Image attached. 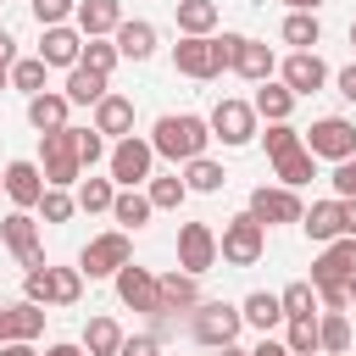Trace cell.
<instances>
[{
    "label": "cell",
    "mask_w": 356,
    "mask_h": 356,
    "mask_svg": "<svg viewBox=\"0 0 356 356\" xmlns=\"http://www.w3.org/2000/svg\"><path fill=\"white\" fill-rule=\"evenodd\" d=\"M250 356H289V345H284V339H267V334H261V345H256Z\"/></svg>",
    "instance_id": "51"
},
{
    "label": "cell",
    "mask_w": 356,
    "mask_h": 356,
    "mask_svg": "<svg viewBox=\"0 0 356 356\" xmlns=\"http://www.w3.org/2000/svg\"><path fill=\"white\" fill-rule=\"evenodd\" d=\"M89 128L106 134V139H128V134H134V100L106 89V95L95 100V122H89Z\"/></svg>",
    "instance_id": "21"
},
{
    "label": "cell",
    "mask_w": 356,
    "mask_h": 356,
    "mask_svg": "<svg viewBox=\"0 0 356 356\" xmlns=\"http://www.w3.org/2000/svg\"><path fill=\"white\" fill-rule=\"evenodd\" d=\"M33 211H39V217L56 228V222H67V217L78 211V200H72L67 189H50V184H44V195H39V206H33Z\"/></svg>",
    "instance_id": "42"
},
{
    "label": "cell",
    "mask_w": 356,
    "mask_h": 356,
    "mask_svg": "<svg viewBox=\"0 0 356 356\" xmlns=\"http://www.w3.org/2000/svg\"><path fill=\"white\" fill-rule=\"evenodd\" d=\"M178 267L195 273V278L217 267V228L211 222H184L178 228Z\"/></svg>",
    "instance_id": "15"
},
{
    "label": "cell",
    "mask_w": 356,
    "mask_h": 356,
    "mask_svg": "<svg viewBox=\"0 0 356 356\" xmlns=\"http://www.w3.org/2000/svg\"><path fill=\"white\" fill-rule=\"evenodd\" d=\"M39 356H89V350H83V345H67V339H61V345H50V350H39Z\"/></svg>",
    "instance_id": "53"
},
{
    "label": "cell",
    "mask_w": 356,
    "mask_h": 356,
    "mask_svg": "<svg viewBox=\"0 0 356 356\" xmlns=\"http://www.w3.org/2000/svg\"><path fill=\"white\" fill-rule=\"evenodd\" d=\"M345 234H356V200H345Z\"/></svg>",
    "instance_id": "54"
},
{
    "label": "cell",
    "mask_w": 356,
    "mask_h": 356,
    "mask_svg": "<svg viewBox=\"0 0 356 356\" xmlns=\"http://www.w3.org/2000/svg\"><path fill=\"white\" fill-rule=\"evenodd\" d=\"M117 22H122V0H78V11H72V28L83 39H111Z\"/></svg>",
    "instance_id": "23"
},
{
    "label": "cell",
    "mask_w": 356,
    "mask_h": 356,
    "mask_svg": "<svg viewBox=\"0 0 356 356\" xmlns=\"http://www.w3.org/2000/svg\"><path fill=\"white\" fill-rule=\"evenodd\" d=\"M300 228H306L312 245L339 239V234H345V200H339V195H334V200H312V211H300Z\"/></svg>",
    "instance_id": "22"
},
{
    "label": "cell",
    "mask_w": 356,
    "mask_h": 356,
    "mask_svg": "<svg viewBox=\"0 0 356 356\" xmlns=\"http://www.w3.org/2000/svg\"><path fill=\"white\" fill-rule=\"evenodd\" d=\"M111 44H117L122 61H150V56H156V22H145V17H122V22L111 28Z\"/></svg>",
    "instance_id": "19"
},
{
    "label": "cell",
    "mask_w": 356,
    "mask_h": 356,
    "mask_svg": "<svg viewBox=\"0 0 356 356\" xmlns=\"http://www.w3.org/2000/svg\"><path fill=\"white\" fill-rule=\"evenodd\" d=\"M150 211H156V206H150V195H139V189H117V195H111V217H117L122 228H145Z\"/></svg>",
    "instance_id": "36"
},
{
    "label": "cell",
    "mask_w": 356,
    "mask_h": 356,
    "mask_svg": "<svg viewBox=\"0 0 356 356\" xmlns=\"http://www.w3.org/2000/svg\"><path fill=\"white\" fill-rule=\"evenodd\" d=\"M345 289H350V300H356V273H350V284H345Z\"/></svg>",
    "instance_id": "57"
},
{
    "label": "cell",
    "mask_w": 356,
    "mask_h": 356,
    "mask_svg": "<svg viewBox=\"0 0 356 356\" xmlns=\"http://www.w3.org/2000/svg\"><path fill=\"white\" fill-rule=\"evenodd\" d=\"M217 39H222V56H228V72H239L245 83L273 78V67H278L273 44H261V39H250V33H217Z\"/></svg>",
    "instance_id": "8"
},
{
    "label": "cell",
    "mask_w": 356,
    "mask_h": 356,
    "mask_svg": "<svg viewBox=\"0 0 356 356\" xmlns=\"http://www.w3.org/2000/svg\"><path fill=\"white\" fill-rule=\"evenodd\" d=\"M273 172H278V184H284V189H306V184L317 178V156H312L306 145H295V150L273 156Z\"/></svg>",
    "instance_id": "28"
},
{
    "label": "cell",
    "mask_w": 356,
    "mask_h": 356,
    "mask_svg": "<svg viewBox=\"0 0 356 356\" xmlns=\"http://www.w3.org/2000/svg\"><path fill=\"white\" fill-rule=\"evenodd\" d=\"M317 350L323 356H345L350 350V317L345 312H323L317 317Z\"/></svg>",
    "instance_id": "34"
},
{
    "label": "cell",
    "mask_w": 356,
    "mask_h": 356,
    "mask_svg": "<svg viewBox=\"0 0 356 356\" xmlns=\"http://www.w3.org/2000/svg\"><path fill=\"white\" fill-rule=\"evenodd\" d=\"M0 356H39L28 339H0Z\"/></svg>",
    "instance_id": "50"
},
{
    "label": "cell",
    "mask_w": 356,
    "mask_h": 356,
    "mask_svg": "<svg viewBox=\"0 0 356 356\" xmlns=\"http://www.w3.org/2000/svg\"><path fill=\"white\" fill-rule=\"evenodd\" d=\"M172 67H178L184 78H195V83L222 78V72H228L222 39H217V33H178V44H172Z\"/></svg>",
    "instance_id": "2"
},
{
    "label": "cell",
    "mask_w": 356,
    "mask_h": 356,
    "mask_svg": "<svg viewBox=\"0 0 356 356\" xmlns=\"http://www.w3.org/2000/svg\"><path fill=\"white\" fill-rule=\"evenodd\" d=\"M11 61H17V39L0 28V67H11Z\"/></svg>",
    "instance_id": "52"
},
{
    "label": "cell",
    "mask_w": 356,
    "mask_h": 356,
    "mask_svg": "<svg viewBox=\"0 0 356 356\" xmlns=\"http://www.w3.org/2000/svg\"><path fill=\"white\" fill-rule=\"evenodd\" d=\"M44 317H50V312H44L39 300H28V295L11 300V306H6V339H28V345H33V339L44 334Z\"/></svg>",
    "instance_id": "27"
},
{
    "label": "cell",
    "mask_w": 356,
    "mask_h": 356,
    "mask_svg": "<svg viewBox=\"0 0 356 356\" xmlns=\"http://www.w3.org/2000/svg\"><path fill=\"white\" fill-rule=\"evenodd\" d=\"M217 356H250V350H245V345L234 339V345H217Z\"/></svg>",
    "instance_id": "55"
},
{
    "label": "cell",
    "mask_w": 356,
    "mask_h": 356,
    "mask_svg": "<svg viewBox=\"0 0 356 356\" xmlns=\"http://www.w3.org/2000/svg\"><path fill=\"white\" fill-rule=\"evenodd\" d=\"M328 184H334V195H339V200H356V156L334 161V178H328Z\"/></svg>",
    "instance_id": "47"
},
{
    "label": "cell",
    "mask_w": 356,
    "mask_h": 356,
    "mask_svg": "<svg viewBox=\"0 0 356 356\" xmlns=\"http://www.w3.org/2000/svg\"><path fill=\"white\" fill-rule=\"evenodd\" d=\"M284 345H289V356H312L317 350V317H284Z\"/></svg>",
    "instance_id": "41"
},
{
    "label": "cell",
    "mask_w": 356,
    "mask_h": 356,
    "mask_svg": "<svg viewBox=\"0 0 356 356\" xmlns=\"http://www.w3.org/2000/svg\"><path fill=\"white\" fill-rule=\"evenodd\" d=\"M33 6V17H39V28H56V22H72V11H78V0H28Z\"/></svg>",
    "instance_id": "46"
},
{
    "label": "cell",
    "mask_w": 356,
    "mask_h": 356,
    "mask_svg": "<svg viewBox=\"0 0 356 356\" xmlns=\"http://www.w3.org/2000/svg\"><path fill=\"white\" fill-rule=\"evenodd\" d=\"M145 195H150L156 211H178V206L189 200V184H184V172H161V178L150 172V178H145Z\"/></svg>",
    "instance_id": "31"
},
{
    "label": "cell",
    "mask_w": 356,
    "mask_h": 356,
    "mask_svg": "<svg viewBox=\"0 0 356 356\" xmlns=\"http://www.w3.org/2000/svg\"><path fill=\"white\" fill-rule=\"evenodd\" d=\"M111 284H117V300L128 306V312H161V289H156V273L150 267H134V261H122L117 273H111Z\"/></svg>",
    "instance_id": "14"
},
{
    "label": "cell",
    "mask_w": 356,
    "mask_h": 356,
    "mask_svg": "<svg viewBox=\"0 0 356 356\" xmlns=\"http://www.w3.org/2000/svg\"><path fill=\"white\" fill-rule=\"evenodd\" d=\"M156 289H161V312L172 317V312H195V300H200V278L195 273H161L156 278Z\"/></svg>",
    "instance_id": "26"
},
{
    "label": "cell",
    "mask_w": 356,
    "mask_h": 356,
    "mask_svg": "<svg viewBox=\"0 0 356 356\" xmlns=\"http://www.w3.org/2000/svg\"><path fill=\"white\" fill-rule=\"evenodd\" d=\"M178 33H217V0H178Z\"/></svg>",
    "instance_id": "37"
},
{
    "label": "cell",
    "mask_w": 356,
    "mask_h": 356,
    "mask_svg": "<svg viewBox=\"0 0 356 356\" xmlns=\"http://www.w3.org/2000/svg\"><path fill=\"white\" fill-rule=\"evenodd\" d=\"M72 150H78V161H83V172H89L95 161H106V134H95V128H72Z\"/></svg>",
    "instance_id": "44"
},
{
    "label": "cell",
    "mask_w": 356,
    "mask_h": 356,
    "mask_svg": "<svg viewBox=\"0 0 356 356\" xmlns=\"http://www.w3.org/2000/svg\"><path fill=\"white\" fill-rule=\"evenodd\" d=\"M0 195H6V184H0Z\"/></svg>",
    "instance_id": "62"
},
{
    "label": "cell",
    "mask_w": 356,
    "mask_h": 356,
    "mask_svg": "<svg viewBox=\"0 0 356 356\" xmlns=\"http://www.w3.org/2000/svg\"><path fill=\"white\" fill-rule=\"evenodd\" d=\"M250 111H256L261 122H289V111H295V89H289V83L261 78V83H256V95H250Z\"/></svg>",
    "instance_id": "24"
},
{
    "label": "cell",
    "mask_w": 356,
    "mask_h": 356,
    "mask_svg": "<svg viewBox=\"0 0 356 356\" xmlns=\"http://www.w3.org/2000/svg\"><path fill=\"white\" fill-rule=\"evenodd\" d=\"M261 228H278V222H300V189H284V184H261V189H250V206H245Z\"/></svg>",
    "instance_id": "12"
},
{
    "label": "cell",
    "mask_w": 356,
    "mask_h": 356,
    "mask_svg": "<svg viewBox=\"0 0 356 356\" xmlns=\"http://www.w3.org/2000/svg\"><path fill=\"white\" fill-rule=\"evenodd\" d=\"M106 167H111V184H117V189H139V184L156 172V150H150V139L128 134V139H117V145L106 150Z\"/></svg>",
    "instance_id": "6"
},
{
    "label": "cell",
    "mask_w": 356,
    "mask_h": 356,
    "mask_svg": "<svg viewBox=\"0 0 356 356\" xmlns=\"http://www.w3.org/2000/svg\"><path fill=\"white\" fill-rule=\"evenodd\" d=\"M284 6H289V11H317L323 0H284Z\"/></svg>",
    "instance_id": "56"
},
{
    "label": "cell",
    "mask_w": 356,
    "mask_h": 356,
    "mask_svg": "<svg viewBox=\"0 0 356 356\" xmlns=\"http://www.w3.org/2000/svg\"><path fill=\"white\" fill-rule=\"evenodd\" d=\"M67 111H72V100H67L61 89H39V95H28V122H33L39 134L67 128Z\"/></svg>",
    "instance_id": "25"
},
{
    "label": "cell",
    "mask_w": 356,
    "mask_h": 356,
    "mask_svg": "<svg viewBox=\"0 0 356 356\" xmlns=\"http://www.w3.org/2000/svg\"><path fill=\"white\" fill-rule=\"evenodd\" d=\"M78 56H83V33L72 22L44 28V39H39V61L44 67H78Z\"/></svg>",
    "instance_id": "20"
},
{
    "label": "cell",
    "mask_w": 356,
    "mask_h": 356,
    "mask_svg": "<svg viewBox=\"0 0 356 356\" xmlns=\"http://www.w3.org/2000/svg\"><path fill=\"white\" fill-rule=\"evenodd\" d=\"M312 356H323V350H312Z\"/></svg>",
    "instance_id": "61"
},
{
    "label": "cell",
    "mask_w": 356,
    "mask_h": 356,
    "mask_svg": "<svg viewBox=\"0 0 356 356\" xmlns=\"http://www.w3.org/2000/svg\"><path fill=\"white\" fill-rule=\"evenodd\" d=\"M0 339H6V306H0Z\"/></svg>",
    "instance_id": "59"
},
{
    "label": "cell",
    "mask_w": 356,
    "mask_h": 356,
    "mask_svg": "<svg viewBox=\"0 0 356 356\" xmlns=\"http://www.w3.org/2000/svg\"><path fill=\"white\" fill-rule=\"evenodd\" d=\"M39 172L50 189H72L83 178V161L72 150V128H56V134H39Z\"/></svg>",
    "instance_id": "5"
},
{
    "label": "cell",
    "mask_w": 356,
    "mask_h": 356,
    "mask_svg": "<svg viewBox=\"0 0 356 356\" xmlns=\"http://www.w3.org/2000/svg\"><path fill=\"white\" fill-rule=\"evenodd\" d=\"M300 145H306L317 161H345V156H356V122H350V117H317V122L300 134Z\"/></svg>",
    "instance_id": "10"
},
{
    "label": "cell",
    "mask_w": 356,
    "mask_h": 356,
    "mask_svg": "<svg viewBox=\"0 0 356 356\" xmlns=\"http://www.w3.org/2000/svg\"><path fill=\"white\" fill-rule=\"evenodd\" d=\"M256 139L267 145V156H284V150L300 145V128H289V122H267V134H256Z\"/></svg>",
    "instance_id": "45"
},
{
    "label": "cell",
    "mask_w": 356,
    "mask_h": 356,
    "mask_svg": "<svg viewBox=\"0 0 356 356\" xmlns=\"http://www.w3.org/2000/svg\"><path fill=\"white\" fill-rule=\"evenodd\" d=\"M78 345H83L89 356H117V345H122V323H117V317H89Z\"/></svg>",
    "instance_id": "32"
},
{
    "label": "cell",
    "mask_w": 356,
    "mask_h": 356,
    "mask_svg": "<svg viewBox=\"0 0 356 356\" xmlns=\"http://www.w3.org/2000/svg\"><path fill=\"white\" fill-rule=\"evenodd\" d=\"M122 261H134V239H128V228L95 234V239L78 250V273H83V278H111Z\"/></svg>",
    "instance_id": "9"
},
{
    "label": "cell",
    "mask_w": 356,
    "mask_h": 356,
    "mask_svg": "<svg viewBox=\"0 0 356 356\" xmlns=\"http://www.w3.org/2000/svg\"><path fill=\"white\" fill-rule=\"evenodd\" d=\"M44 72H50V67H44L39 56H17V61L6 67L11 89H22V95H39V89H44Z\"/></svg>",
    "instance_id": "38"
},
{
    "label": "cell",
    "mask_w": 356,
    "mask_h": 356,
    "mask_svg": "<svg viewBox=\"0 0 356 356\" xmlns=\"http://www.w3.org/2000/svg\"><path fill=\"white\" fill-rule=\"evenodd\" d=\"M334 89H339V95H345V100H350V106H356V61H350V67H339V72H334Z\"/></svg>",
    "instance_id": "49"
},
{
    "label": "cell",
    "mask_w": 356,
    "mask_h": 356,
    "mask_svg": "<svg viewBox=\"0 0 356 356\" xmlns=\"http://www.w3.org/2000/svg\"><path fill=\"white\" fill-rule=\"evenodd\" d=\"M328 78H334V72L323 67V56H317V50H289V56L278 61V83H289V89H295V100H300V95H317Z\"/></svg>",
    "instance_id": "16"
},
{
    "label": "cell",
    "mask_w": 356,
    "mask_h": 356,
    "mask_svg": "<svg viewBox=\"0 0 356 356\" xmlns=\"http://www.w3.org/2000/svg\"><path fill=\"white\" fill-rule=\"evenodd\" d=\"M0 239H6V250L33 273V267H44V245H39V222H33V211H6L0 217Z\"/></svg>",
    "instance_id": "13"
},
{
    "label": "cell",
    "mask_w": 356,
    "mask_h": 356,
    "mask_svg": "<svg viewBox=\"0 0 356 356\" xmlns=\"http://www.w3.org/2000/svg\"><path fill=\"white\" fill-rule=\"evenodd\" d=\"M184 184H189V195H217L228 184V172L211 156H195V161H184Z\"/></svg>",
    "instance_id": "35"
},
{
    "label": "cell",
    "mask_w": 356,
    "mask_h": 356,
    "mask_svg": "<svg viewBox=\"0 0 356 356\" xmlns=\"http://www.w3.org/2000/svg\"><path fill=\"white\" fill-rule=\"evenodd\" d=\"M117 356H161V339L156 334H122Z\"/></svg>",
    "instance_id": "48"
},
{
    "label": "cell",
    "mask_w": 356,
    "mask_h": 356,
    "mask_svg": "<svg viewBox=\"0 0 356 356\" xmlns=\"http://www.w3.org/2000/svg\"><path fill=\"white\" fill-rule=\"evenodd\" d=\"M350 273H356V234H339L312 261V284H350Z\"/></svg>",
    "instance_id": "17"
},
{
    "label": "cell",
    "mask_w": 356,
    "mask_h": 356,
    "mask_svg": "<svg viewBox=\"0 0 356 356\" xmlns=\"http://www.w3.org/2000/svg\"><path fill=\"white\" fill-rule=\"evenodd\" d=\"M261 250H267V228H261L250 211H239V217L222 222V234H217V256H222L228 267H256Z\"/></svg>",
    "instance_id": "3"
},
{
    "label": "cell",
    "mask_w": 356,
    "mask_h": 356,
    "mask_svg": "<svg viewBox=\"0 0 356 356\" xmlns=\"http://www.w3.org/2000/svg\"><path fill=\"white\" fill-rule=\"evenodd\" d=\"M106 89H111V78H106V72L83 67V61H78V67H67V89H61V95H67L72 106H95Z\"/></svg>",
    "instance_id": "29"
},
{
    "label": "cell",
    "mask_w": 356,
    "mask_h": 356,
    "mask_svg": "<svg viewBox=\"0 0 356 356\" xmlns=\"http://www.w3.org/2000/svg\"><path fill=\"white\" fill-rule=\"evenodd\" d=\"M278 39H284V44H295V50H317V39H323L317 11H289V17H284V28H278Z\"/></svg>",
    "instance_id": "33"
},
{
    "label": "cell",
    "mask_w": 356,
    "mask_h": 356,
    "mask_svg": "<svg viewBox=\"0 0 356 356\" xmlns=\"http://www.w3.org/2000/svg\"><path fill=\"white\" fill-rule=\"evenodd\" d=\"M239 317H245L256 334H267V328H278V323H284V306H278V295H273V289H250V295L239 300Z\"/></svg>",
    "instance_id": "30"
},
{
    "label": "cell",
    "mask_w": 356,
    "mask_h": 356,
    "mask_svg": "<svg viewBox=\"0 0 356 356\" xmlns=\"http://www.w3.org/2000/svg\"><path fill=\"white\" fill-rule=\"evenodd\" d=\"M206 145H211V128H206V117H195V111H167V117H156V128H150V150L156 156H167V161H195V156H206Z\"/></svg>",
    "instance_id": "1"
},
{
    "label": "cell",
    "mask_w": 356,
    "mask_h": 356,
    "mask_svg": "<svg viewBox=\"0 0 356 356\" xmlns=\"http://www.w3.org/2000/svg\"><path fill=\"white\" fill-rule=\"evenodd\" d=\"M22 295L39 300V306H78V300H83V273L44 261V267H33V273L22 278Z\"/></svg>",
    "instance_id": "4"
},
{
    "label": "cell",
    "mask_w": 356,
    "mask_h": 356,
    "mask_svg": "<svg viewBox=\"0 0 356 356\" xmlns=\"http://www.w3.org/2000/svg\"><path fill=\"white\" fill-rule=\"evenodd\" d=\"M0 184H6V200L22 206V211H33L39 195H44V172H39V161H6Z\"/></svg>",
    "instance_id": "18"
},
{
    "label": "cell",
    "mask_w": 356,
    "mask_h": 356,
    "mask_svg": "<svg viewBox=\"0 0 356 356\" xmlns=\"http://www.w3.org/2000/svg\"><path fill=\"white\" fill-rule=\"evenodd\" d=\"M239 328H245V317H239V306H228V300H195V312H189V334L200 339V345H234L239 339Z\"/></svg>",
    "instance_id": "7"
},
{
    "label": "cell",
    "mask_w": 356,
    "mask_h": 356,
    "mask_svg": "<svg viewBox=\"0 0 356 356\" xmlns=\"http://www.w3.org/2000/svg\"><path fill=\"white\" fill-rule=\"evenodd\" d=\"M78 61H83V67H95V72H106V78H111V67H117V61H122V56H117V44H111V39H83V56H78Z\"/></svg>",
    "instance_id": "43"
},
{
    "label": "cell",
    "mask_w": 356,
    "mask_h": 356,
    "mask_svg": "<svg viewBox=\"0 0 356 356\" xmlns=\"http://www.w3.org/2000/svg\"><path fill=\"white\" fill-rule=\"evenodd\" d=\"M261 117L250 111V100H217L211 106V117H206V128H211V139H222L228 150H239V145H250L261 128H256Z\"/></svg>",
    "instance_id": "11"
},
{
    "label": "cell",
    "mask_w": 356,
    "mask_h": 356,
    "mask_svg": "<svg viewBox=\"0 0 356 356\" xmlns=\"http://www.w3.org/2000/svg\"><path fill=\"white\" fill-rule=\"evenodd\" d=\"M350 44H356V17H350Z\"/></svg>",
    "instance_id": "60"
},
{
    "label": "cell",
    "mask_w": 356,
    "mask_h": 356,
    "mask_svg": "<svg viewBox=\"0 0 356 356\" xmlns=\"http://www.w3.org/2000/svg\"><path fill=\"white\" fill-rule=\"evenodd\" d=\"M0 89H11V78H6V67H0Z\"/></svg>",
    "instance_id": "58"
},
{
    "label": "cell",
    "mask_w": 356,
    "mask_h": 356,
    "mask_svg": "<svg viewBox=\"0 0 356 356\" xmlns=\"http://www.w3.org/2000/svg\"><path fill=\"white\" fill-rule=\"evenodd\" d=\"M278 306H284V317H317V289H312V278H295L289 289H278Z\"/></svg>",
    "instance_id": "39"
},
{
    "label": "cell",
    "mask_w": 356,
    "mask_h": 356,
    "mask_svg": "<svg viewBox=\"0 0 356 356\" xmlns=\"http://www.w3.org/2000/svg\"><path fill=\"white\" fill-rule=\"evenodd\" d=\"M111 195H117V184L111 178H78V211H111Z\"/></svg>",
    "instance_id": "40"
}]
</instances>
